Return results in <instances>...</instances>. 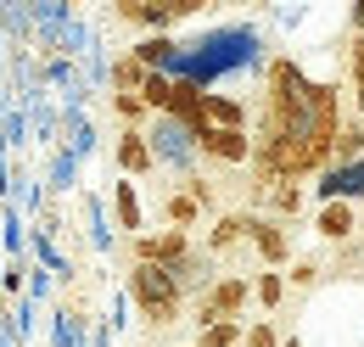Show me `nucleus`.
<instances>
[{
  "label": "nucleus",
  "instance_id": "1",
  "mask_svg": "<svg viewBox=\"0 0 364 347\" xmlns=\"http://www.w3.org/2000/svg\"><path fill=\"white\" fill-rule=\"evenodd\" d=\"M129 297H135L146 325H174L185 314V292L174 280V269H151V263H129Z\"/></svg>",
  "mask_w": 364,
  "mask_h": 347
},
{
  "label": "nucleus",
  "instance_id": "2",
  "mask_svg": "<svg viewBox=\"0 0 364 347\" xmlns=\"http://www.w3.org/2000/svg\"><path fill=\"white\" fill-rule=\"evenodd\" d=\"M247 297H252V280H247V274H219V280L208 286V297L191 303L196 336L213 331V325H225V319H241V314H247Z\"/></svg>",
  "mask_w": 364,
  "mask_h": 347
},
{
  "label": "nucleus",
  "instance_id": "3",
  "mask_svg": "<svg viewBox=\"0 0 364 347\" xmlns=\"http://www.w3.org/2000/svg\"><path fill=\"white\" fill-rule=\"evenodd\" d=\"M112 11H118L124 23L146 28V34H168L180 17H196V11H202V0H112Z\"/></svg>",
  "mask_w": 364,
  "mask_h": 347
},
{
  "label": "nucleus",
  "instance_id": "4",
  "mask_svg": "<svg viewBox=\"0 0 364 347\" xmlns=\"http://www.w3.org/2000/svg\"><path fill=\"white\" fill-rule=\"evenodd\" d=\"M191 146L202 151V157H213V163H230V169H247L252 163V134L247 129H208L202 134H191Z\"/></svg>",
  "mask_w": 364,
  "mask_h": 347
},
{
  "label": "nucleus",
  "instance_id": "5",
  "mask_svg": "<svg viewBox=\"0 0 364 347\" xmlns=\"http://www.w3.org/2000/svg\"><path fill=\"white\" fill-rule=\"evenodd\" d=\"M196 247L185 230H157V235H135V263H151V269H180Z\"/></svg>",
  "mask_w": 364,
  "mask_h": 347
},
{
  "label": "nucleus",
  "instance_id": "6",
  "mask_svg": "<svg viewBox=\"0 0 364 347\" xmlns=\"http://www.w3.org/2000/svg\"><path fill=\"white\" fill-rule=\"evenodd\" d=\"M252 247H258L264 269H280V263L291 258V230H286L280 218H258L252 213Z\"/></svg>",
  "mask_w": 364,
  "mask_h": 347
},
{
  "label": "nucleus",
  "instance_id": "7",
  "mask_svg": "<svg viewBox=\"0 0 364 347\" xmlns=\"http://www.w3.org/2000/svg\"><path fill=\"white\" fill-rule=\"evenodd\" d=\"M118 169H124V174H151V169H157V146H151V134H140V129L118 134Z\"/></svg>",
  "mask_w": 364,
  "mask_h": 347
},
{
  "label": "nucleus",
  "instance_id": "8",
  "mask_svg": "<svg viewBox=\"0 0 364 347\" xmlns=\"http://www.w3.org/2000/svg\"><path fill=\"white\" fill-rule=\"evenodd\" d=\"M235 241H252V213H219L202 247H208V252H230Z\"/></svg>",
  "mask_w": 364,
  "mask_h": 347
},
{
  "label": "nucleus",
  "instance_id": "9",
  "mask_svg": "<svg viewBox=\"0 0 364 347\" xmlns=\"http://www.w3.org/2000/svg\"><path fill=\"white\" fill-rule=\"evenodd\" d=\"M314 230L325 235V241H348V235L359 230V213H353V202H348V196H342V202H325V208H319V224H314Z\"/></svg>",
  "mask_w": 364,
  "mask_h": 347
},
{
  "label": "nucleus",
  "instance_id": "10",
  "mask_svg": "<svg viewBox=\"0 0 364 347\" xmlns=\"http://www.w3.org/2000/svg\"><path fill=\"white\" fill-rule=\"evenodd\" d=\"M174 50H180V45H174V34H146V40H140L135 50H129V56H135V62L146 68V73H163Z\"/></svg>",
  "mask_w": 364,
  "mask_h": 347
},
{
  "label": "nucleus",
  "instance_id": "11",
  "mask_svg": "<svg viewBox=\"0 0 364 347\" xmlns=\"http://www.w3.org/2000/svg\"><path fill=\"white\" fill-rule=\"evenodd\" d=\"M208 124H213V129H247V107H241L235 95L208 90Z\"/></svg>",
  "mask_w": 364,
  "mask_h": 347
},
{
  "label": "nucleus",
  "instance_id": "12",
  "mask_svg": "<svg viewBox=\"0 0 364 347\" xmlns=\"http://www.w3.org/2000/svg\"><path fill=\"white\" fill-rule=\"evenodd\" d=\"M112 213H118L124 230L146 235V230H140V202H135V185H129V179H118V185H112Z\"/></svg>",
  "mask_w": 364,
  "mask_h": 347
},
{
  "label": "nucleus",
  "instance_id": "13",
  "mask_svg": "<svg viewBox=\"0 0 364 347\" xmlns=\"http://www.w3.org/2000/svg\"><path fill=\"white\" fill-rule=\"evenodd\" d=\"M252 297L264 308H280L286 303V274H280V269H258V274H252Z\"/></svg>",
  "mask_w": 364,
  "mask_h": 347
},
{
  "label": "nucleus",
  "instance_id": "14",
  "mask_svg": "<svg viewBox=\"0 0 364 347\" xmlns=\"http://www.w3.org/2000/svg\"><path fill=\"white\" fill-rule=\"evenodd\" d=\"M146 79H151V73L140 68L135 56H118V62H112V90H118V95H140Z\"/></svg>",
  "mask_w": 364,
  "mask_h": 347
},
{
  "label": "nucleus",
  "instance_id": "15",
  "mask_svg": "<svg viewBox=\"0 0 364 347\" xmlns=\"http://www.w3.org/2000/svg\"><path fill=\"white\" fill-rule=\"evenodd\" d=\"M140 101H146V112H163V118H168V101H174V79H168V73H151V79L140 85Z\"/></svg>",
  "mask_w": 364,
  "mask_h": 347
},
{
  "label": "nucleus",
  "instance_id": "16",
  "mask_svg": "<svg viewBox=\"0 0 364 347\" xmlns=\"http://www.w3.org/2000/svg\"><path fill=\"white\" fill-rule=\"evenodd\" d=\"M163 213H168V230H196V224H202V202H191V196H168V208H163Z\"/></svg>",
  "mask_w": 364,
  "mask_h": 347
},
{
  "label": "nucleus",
  "instance_id": "17",
  "mask_svg": "<svg viewBox=\"0 0 364 347\" xmlns=\"http://www.w3.org/2000/svg\"><path fill=\"white\" fill-rule=\"evenodd\" d=\"M241 342H247V319H225V325L196 336V347H241Z\"/></svg>",
  "mask_w": 364,
  "mask_h": 347
},
{
  "label": "nucleus",
  "instance_id": "18",
  "mask_svg": "<svg viewBox=\"0 0 364 347\" xmlns=\"http://www.w3.org/2000/svg\"><path fill=\"white\" fill-rule=\"evenodd\" d=\"M269 208H274V218H280V224H286V218H297V208H303V191H297V185H280V191L269 196Z\"/></svg>",
  "mask_w": 364,
  "mask_h": 347
},
{
  "label": "nucleus",
  "instance_id": "19",
  "mask_svg": "<svg viewBox=\"0 0 364 347\" xmlns=\"http://www.w3.org/2000/svg\"><path fill=\"white\" fill-rule=\"evenodd\" d=\"M241 347H286V336H280L274 325L258 319V325H247V342H241Z\"/></svg>",
  "mask_w": 364,
  "mask_h": 347
},
{
  "label": "nucleus",
  "instance_id": "20",
  "mask_svg": "<svg viewBox=\"0 0 364 347\" xmlns=\"http://www.w3.org/2000/svg\"><path fill=\"white\" fill-rule=\"evenodd\" d=\"M112 107H118V118H129V124L146 118V101H140V95H112Z\"/></svg>",
  "mask_w": 364,
  "mask_h": 347
},
{
  "label": "nucleus",
  "instance_id": "21",
  "mask_svg": "<svg viewBox=\"0 0 364 347\" xmlns=\"http://www.w3.org/2000/svg\"><path fill=\"white\" fill-rule=\"evenodd\" d=\"M185 196H191V202H202V208H213V185H208L202 174H191V179H185Z\"/></svg>",
  "mask_w": 364,
  "mask_h": 347
},
{
  "label": "nucleus",
  "instance_id": "22",
  "mask_svg": "<svg viewBox=\"0 0 364 347\" xmlns=\"http://www.w3.org/2000/svg\"><path fill=\"white\" fill-rule=\"evenodd\" d=\"M291 286H303V292L319 286V263H297V269H291Z\"/></svg>",
  "mask_w": 364,
  "mask_h": 347
},
{
  "label": "nucleus",
  "instance_id": "23",
  "mask_svg": "<svg viewBox=\"0 0 364 347\" xmlns=\"http://www.w3.org/2000/svg\"><path fill=\"white\" fill-rule=\"evenodd\" d=\"M286 347H303V342H297V336H286Z\"/></svg>",
  "mask_w": 364,
  "mask_h": 347
}]
</instances>
